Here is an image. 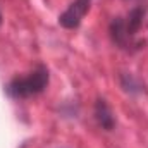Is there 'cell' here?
<instances>
[{
    "label": "cell",
    "mask_w": 148,
    "mask_h": 148,
    "mask_svg": "<svg viewBox=\"0 0 148 148\" xmlns=\"http://www.w3.org/2000/svg\"><path fill=\"white\" fill-rule=\"evenodd\" d=\"M48 84V69L45 66H38L36 69H33L28 76H17L14 77L5 91L9 97L16 98V100H23V98H29L40 95Z\"/></svg>",
    "instance_id": "obj_1"
},
{
    "label": "cell",
    "mask_w": 148,
    "mask_h": 148,
    "mask_svg": "<svg viewBox=\"0 0 148 148\" xmlns=\"http://www.w3.org/2000/svg\"><path fill=\"white\" fill-rule=\"evenodd\" d=\"M90 3L91 0H76L73 2L66 12H62L59 16V24L66 29H74L81 24V19L84 17V14L90 10Z\"/></svg>",
    "instance_id": "obj_2"
},
{
    "label": "cell",
    "mask_w": 148,
    "mask_h": 148,
    "mask_svg": "<svg viewBox=\"0 0 148 148\" xmlns=\"http://www.w3.org/2000/svg\"><path fill=\"white\" fill-rule=\"evenodd\" d=\"M95 119H97L98 126L105 131H112L115 127V117L112 114L109 103L103 98H98L95 103Z\"/></svg>",
    "instance_id": "obj_3"
},
{
    "label": "cell",
    "mask_w": 148,
    "mask_h": 148,
    "mask_svg": "<svg viewBox=\"0 0 148 148\" xmlns=\"http://www.w3.org/2000/svg\"><path fill=\"white\" fill-rule=\"evenodd\" d=\"M110 36L112 41L115 45H119L121 48L127 47V41L131 40V36L127 35L126 31V24H124V19L122 17H114L110 23Z\"/></svg>",
    "instance_id": "obj_4"
},
{
    "label": "cell",
    "mask_w": 148,
    "mask_h": 148,
    "mask_svg": "<svg viewBox=\"0 0 148 148\" xmlns=\"http://www.w3.org/2000/svg\"><path fill=\"white\" fill-rule=\"evenodd\" d=\"M143 17H145V9H143V7H134V9L129 10L127 17L124 19L126 31H127L129 36H134V35L140 31V28H141V24H143Z\"/></svg>",
    "instance_id": "obj_5"
},
{
    "label": "cell",
    "mask_w": 148,
    "mask_h": 148,
    "mask_svg": "<svg viewBox=\"0 0 148 148\" xmlns=\"http://www.w3.org/2000/svg\"><path fill=\"white\" fill-rule=\"evenodd\" d=\"M0 24H2V14H0Z\"/></svg>",
    "instance_id": "obj_6"
}]
</instances>
